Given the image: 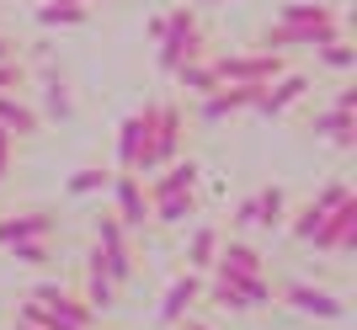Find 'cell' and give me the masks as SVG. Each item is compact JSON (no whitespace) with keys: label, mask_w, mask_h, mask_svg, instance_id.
<instances>
[{"label":"cell","mask_w":357,"mask_h":330,"mask_svg":"<svg viewBox=\"0 0 357 330\" xmlns=\"http://www.w3.org/2000/svg\"><path fill=\"white\" fill-rule=\"evenodd\" d=\"M336 38H347V27H342V16H331V22H314V27H294V22H272L261 38H256V48H326V43H336Z\"/></svg>","instance_id":"277c9868"},{"label":"cell","mask_w":357,"mask_h":330,"mask_svg":"<svg viewBox=\"0 0 357 330\" xmlns=\"http://www.w3.org/2000/svg\"><path fill=\"white\" fill-rule=\"evenodd\" d=\"M107 181H112V171H102V165H80V171L64 181V192H70V197H96V192H107Z\"/></svg>","instance_id":"cb8c5ba5"},{"label":"cell","mask_w":357,"mask_h":330,"mask_svg":"<svg viewBox=\"0 0 357 330\" xmlns=\"http://www.w3.org/2000/svg\"><path fill=\"white\" fill-rule=\"evenodd\" d=\"M176 86L192 91V96H208V91H219V75H213L208 59H192V64H181V70H176Z\"/></svg>","instance_id":"603a6c76"},{"label":"cell","mask_w":357,"mask_h":330,"mask_svg":"<svg viewBox=\"0 0 357 330\" xmlns=\"http://www.w3.org/2000/svg\"><path fill=\"white\" fill-rule=\"evenodd\" d=\"M155 64H160V75H176L181 64L192 59H208V32H203V16L197 6H176V11H165V32L155 38Z\"/></svg>","instance_id":"6da1fadb"},{"label":"cell","mask_w":357,"mask_h":330,"mask_svg":"<svg viewBox=\"0 0 357 330\" xmlns=\"http://www.w3.org/2000/svg\"><path fill=\"white\" fill-rule=\"evenodd\" d=\"M54 229H59V213L27 208V213L0 219V245H16V240H54Z\"/></svg>","instance_id":"8fae6325"},{"label":"cell","mask_w":357,"mask_h":330,"mask_svg":"<svg viewBox=\"0 0 357 330\" xmlns=\"http://www.w3.org/2000/svg\"><path fill=\"white\" fill-rule=\"evenodd\" d=\"M181 192H197V160H171V165H160V176L155 181H144V197L149 203H160V197H181Z\"/></svg>","instance_id":"4fadbf2b"},{"label":"cell","mask_w":357,"mask_h":330,"mask_svg":"<svg viewBox=\"0 0 357 330\" xmlns=\"http://www.w3.org/2000/svg\"><path fill=\"white\" fill-rule=\"evenodd\" d=\"M197 299H203V272H181L176 283L165 288V299H160V320L165 325H181V320L192 315Z\"/></svg>","instance_id":"9a60e30c"},{"label":"cell","mask_w":357,"mask_h":330,"mask_svg":"<svg viewBox=\"0 0 357 330\" xmlns=\"http://www.w3.org/2000/svg\"><path fill=\"white\" fill-rule=\"evenodd\" d=\"M304 91H310V75H298V70H283V75L278 80H267V86L256 91V112H261V118H283L288 107H298L304 102Z\"/></svg>","instance_id":"9c48e42d"},{"label":"cell","mask_w":357,"mask_h":330,"mask_svg":"<svg viewBox=\"0 0 357 330\" xmlns=\"http://www.w3.org/2000/svg\"><path fill=\"white\" fill-rule=\"evenodd\" d=\"M347 197H352V187H347V181H326V187H320V192L310 197V208H320V213H331V208H342Z\"/></svg>","instance_id":"f1b7e54d"},{"label":"cell","mask_w":357,"mask_h":330,"mask_svg":"<svg viewBox=\"0 0 357 330\" xmlns=\"http://www.w3.org/2000/svg\"><path fill=\"white\" fill-rule=\"evenodd\" d=\"M11 155H16V139L6 134V128H0V176H6V171H11Z\"/></svg>","instance_id":"4dcf8cb0"},{"label":"cell","mask_w":357,"mask_h":330,"mask_svg":"<svg viewBox=\"0 0 357 330\" xmlns=\"http://www.w3.org/2000/svg\"><path fill=\"white\" fill-rule=\"evenodd\" d=\"M11 330H38V325H22V320H11Z\"/></svg>","instance_id":"e575fe53"},{"label":"cell","mask_w":357,"mask_h":330,"mask_svg":"<svg viewBox=\"0 0 357 330\" xmlns=\"http://www.w3.org/2000/svg\"><path fill=\"white\" fill-rule=\"evenodd\" d=\"M208 272H213V277H229V283H235V277H256V272H267V267H261V251H256V245H245V240H224Z\"/></svg>","instance_id":"5bb4252c"},{"label":"cell","mask_w":357,"mask_h":330,"mask_svg":"<svg viewBox=\"0 0 357 330\" xmlns=\"http://www.w3.org/2000/svg\"><path fill=\"white\" fill-rule=\"evenodd\" d=\"M149 128H155V102H144L139 112H128L118 128V171H134L139 176V155L149 144Z\"/></svg>","instance_id":"30bf717a"},{"label":"cell","mask_w":357,"mask_h":330,"mask_svg":"<svg viewBox=\"0 0 357 330\" xmlns=\"http://www.w3.org/2000/svg\"><path fill=\"white\" fill-rule=\"evenodd\" d=\"M310 134L331 139L336 150H352V144H357V112H336V107H326V112H314V118H310Z\"/></svg>","instance_id":"e0dca14e"},{"label":"cell","mask_w":357,"mask_h":330,"mask_svg":"<svg viewBox=\"0 0 357 330\" xmlns=\"http://www.w3.org/2000/svg\"><path fill=\"white\" fill-rule=\"evenodd\" d=\"M181 330H208V325H197V320H192V315H187V320H181Z\"/></svg>","instance_id":"836d02e7"},{"label":"cell","mask_w":357,"mask_h":330,"mask_svg":"<svg viewBox=\"0 0 357 330\" xmlns=\"http://www.w3.org/2000/svg\"><path fill=\"white\" fill-rule=\"evenodd\" d=\"M22 80H27V64L22 59H0V91H22Z\"/></svg>","instance_id":"f546056e"},{"label":"cell","mask_w":357,"mask_h":330,"mask_svg":"<svg viewBox=\"0 0 357 330\" xmlns=\"http://www.w3.org/2000/svg\"><path fill=\"white\" fill-rule=\"evenodd\" d=\"M43 112H48V118H75V102H70V91H64V80L59 75H54V70H48V75H43Z\"/></svg>","instance_id":"484cf974"},{"label":"cell","mask_w":357,"mask_h":330,"mask_svg":"<svg viewBox=\"0 0 357 330\" xmlns=\"http://www.w3.org/2000/svg\"><path fill=\"white\" fill-rule=\"evenodd\" d=\"M331 16H342L336 6H310V0H288L278 22H294V27H314V22H331Z\"/></svg>","instance_id":"d4e9b609"},{"label":"cell","mask_w":357,"mask_h":330,"mask_svg":"<svg viewBox=\"0 0 357 330\" xmlns=\"http://www.w3.org/2000/svg\"><path fill=\"white\" fill-rule=\"evenodd\" d=\"M0 59H16V43L6 38V32H0Z\"/></svg>","instance_id":"d6a6232c"},{"label":"cell","mask_w":357,"mask_h":330,"mask_svg":"<svg viewBox=\"0 0 357 330\" xmlns=\"http://www.w3.org/2000/svg\"><path fill=\"white\" fill-rule=\"evenodd\" d=\"M283 304L294 309V315H310V320H347V304L336 299V293H326V288L314 283H283Z\"/></svg>","instance_id":"ba28073f"},{"label":"cell","mask_w":357,"mask_h":330,"mask_svg":"<svg viewBox=\"0 0 357 330\" xmlns=\"http://www.w3.org/2000/svg\"><path fill=\"white\" fill-rule=\"evenodd\" d=\"M11 251V261H22V267H48V240H16L6 245Z\"/></svg>","instance_id":"83f0119b"},{"label":"cell","mask_w":357,"mask_h":330,"mask_svg":"<svg viewBox=\"0 0 357 330\" xmlns=\"http://www.w3.org/2000/svg\"><path fill=\"white\" fill-rule=\"evenodd\" d=\"M314 59L326 64V70H336V75H347V70H352V64H357V48L347 43V38H336V43L314 48Z\"/></svg>","instance_id":"4316f807"},{"label":"cell","mask_w":357,"mask_h":330,"mask_svg":"<svg viewBox=\"0 0 357 330\" xmlns=\"http://www.w3.org/2000/svg\"><path fill=\"white\" fill-rule=\"evenodd\" d=\"M0 128L11 139H32L38 128H43V112L22 96V91H0Z\"/></svg>","instance_id":"7c38bea8"},{"label":"cell","mask_w":357,"mask_h":330,"mask_svg":"<svg viewBox=\"0 0 357 330\" xmlns=\"http://www.w3.org/2000/svg\"><path fill=\"white\" fill-rule=\"evenodd\" d=\"M86 6H91V0H86Z\"/></svg>","instance_id":"8d00e7d4"},{"label":"cell","mask_w":357,"mask_h":330,"mask_svg":"<svg viewBox=\"0 0 357 330\" xmlns=\"http://www.w3.org/2000/svg\"><path fill=\"white\" fill-rule=\"evenodd\" d=\"M304 245H314V251H331V256L357 251V197H347L342 208H331L326 219L310 229V240H304Z\"/></svg>","instance_id":"8992f818"},{"label":"cell","mask_w":357,"mask_h":330,"mask_svg":"<svg viewBox=\"0 0 357 330\" xmlns=\"http://www.w3.org/2000/svg\"><path fill=\"white\" fill-rule=\"evenodd\" d=\"M331 107H336V112H357V91H352V86H342V91H336V102H331Z\"/></svg>","instance_id":"1f68e13d"},{"label":"cell","mask_w":357,"mask_h":330,"mask_svg":"<svg viewBox=\"0 0 357 330\" xmlns=\"http://www.w3.org/2000/svg\"><path fill=\"white\" fill-rule=\"evenodd\" d=\"M187 6H213V0H187Z\"/></svg>","instance_id":"d590c367"},{"label":"cell","mask_w":357,"mask_h":330,"mask_svg":"<svg viewBox=\"0 0 357 330\" xmlns=\"http://www.w3.org/2000/svg\"><path fill=\"white\" fill-rule=\"evenodd\" d=\"M80 299H86L91 309H96V315H107V309L118 304V288L107 283V277H102L96 267H86V272H80Z\"/></svg>","instance_id":"7402d4cb"},{"label":"cell","mask_w":357,"mask_h":330,"mask_svg":"<svg viewBox=\"0 0 357 330\" xmlns=\"http://www.w3.org/2000/svg\"><path fill=\"white\" fill-rule=\"evenodd\" d=\"M256 91H261V86H219V91H208V96H203L197 118H203V123H224L229 112H245V107L256 102Z\"/></svg>","instance_id":"2e32d148"},{"label":"cell","mask_w":357,"mask_h":330,"mask_svg":"<svg viewBox=\"0 0 357 330\" xmlns=\"http://www.w3.org/2000/svg\"><path fill=\"white\" fill-rule=\"evenodd\" d=\"M32 16H38V27H80L91 22V6L86 0H43Z\"/></svg>","instance_id":"d6986e66"},{"label":"cell","mask_w":357,"mask_h":330,"mask_svg":"<svg viewBox=\"0 0 357 330\" xmlns=\"http://www.w3.org/2000/svg\"><path fill=\"white\" fill-rule=\"evenodd\" d=\"M107 192H112V213H118V224L128 229V235H139V229L149 224V197H144V176H134V171H112V181H107Z\"/></svg>","instance_id":"52a82bcc"},{"label":"cell","mask_w":357,"mask_h":330,"mask_svg":"<svg viewBox=\"0 0 357 330\" xmlns=\"http://www.w3.org/2000/svg\"><path fill=\"white\" fill-rule=\"evenodd\" d=\"M219 245H224L219 224H197L192 235H187V272H208L213 256H219Z\"/></svg>","instance_id":"ac0fdd59"},{"label":"cell","mask_w":357,"mask_h":330,"mask_svg":"<svg viewBox=\"0 0 357 330\" xmlns=\"http://www.w3.org/2000/svg\"><path fill=\"white\" fill-rule=\"evenodd\" d=\"M213 75L219 86H267L288 70V54L278 48H245V54H213Z\"/></svg>","instance_id":"7a4b0ae2"},{"label":"cell","mask_w":357,"mask_h":330,"mask_svg":"<svg viewBox=\"0 0 357 330\" xmlns=\"http://www.w3.org/2000/svg\"><path fill=\"white\" fill-rule=\"evenodd\" d=\"M91 235H96V251L102 256H134L128 229L118 224V213H96V219H91Z\"/></svg>","instance_id":"44dd1931"},{"label":"cell","mask_w":357,"mask_h":330,"mask_svg":"<svg viewBox=\"0 0 357 330\" xmlns=\"http://www.w3.org/2000/svg\"><path fill=\"white\" fill-rule=\"evenodd\" d=\"M283 219H288V192H283V187H256L251 197H240V203H235L229 229H278Z\"/></svg>","instance_id":"5b68a950"},{"label":"cell","mask_w":357,"mask_h":330,"mask_svg":"<svg viewBox=\"0 0 357 330\" xmlns=\"http://www.w3.org/2000/svg\"><path fill=\"white\" fill-rule=\"evenodd\" d=\"M181 144H187V112H181L176 102H155V128H149V144H144V155H139V176L171 165L181 155Z\"/></svg>","instance_id":"3957f363"},{"label":"cell","mask_w":357,"mask_h":330,"mask_svg":"<svg viewBox=\"0 0 357 330\" xmlns=\"http://www.w3.org/2000/svg\"><path fill=\"white\" fill-rule=\"evenodd\" d=\"M192 213H197V192H181V197H160V203H149V224L181 229V224H192Z\"/></svg>","instance_id":"ffe728a7"}]
</instances>
